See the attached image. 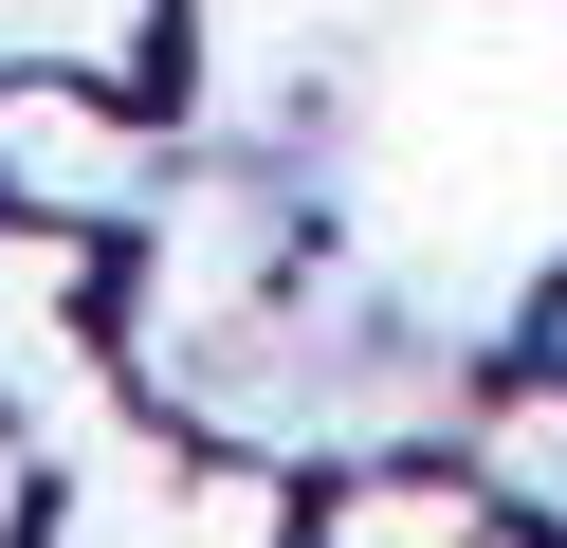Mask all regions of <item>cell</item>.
Returning a JSON list of instances; mask_svg holds the SVG:
<instances>
[{
    "label": "cell",
    "instance_id": "3",
    "mask_svg": "<svg viewBox=\"0 0 567 548\" xmlns=\"http://www.w3.org/2000/svg\"><path fill=\"white\" fill-rule=\"evenodd\" d=\"M293 548H530V511L494 494V457H330V494L293 511Z\"/></svg>",
    "mask_w": 567,
    "mask_h": 548
},
{
    "label": "cell",
    "instance_id": "5",
    "mask_svg": "<svg viewBox=\"0 0 567 548\" xmlns=\"http://www.w3.org/2000/svg\"><path fill=\"white\" fill-rule=\"evenodd\" d=\"M549 365H567V292H549Z\"/></svg>",
    "mask_w": 567,
    "mask_h": 548
},
{
    "label": "cell",
    "instance_id": "2",
    "mask_svg": "<svg viewBox=\"0 0 567 548\" xmlns=\"http://www.w3.org/2000/svg\"><path fill=\"white\" fill-rule=\"evenodd\" d=\"M0 201L55 238H147L165 219V128L111 110L92 73H0Z\"/></svg>",
    "mask_w": 567,
    "mask_h": 548
},
{
    "label": "cell",
    "instance_id": "6",
    "mask_svg": "<svg viewBox=\"0 0 567 548\" xmlns=\"http://www.w3.org/2000/svg\"><path fill=\"white\" fill-rule=\"evenodd\" d=\"M530 548H549V530H530Z\"/></svg>",
    "mask_w": 567,
    "mask_h": 548
},
{
    "label": "cell",
    "instance_id": "1",
    "mask_svg": "<svg viewBox=\"0 0 567 548\" xmlns=\"http://www.w3.org/2000/svg\"><path fill=\"white\" fill-rule=\"evenodd\" d=\"M293 457H238V438H128L92 421L74 494H55L38 548H293Z\"/></svg>",
    "mask_w": 567,
    "mask_h": 548
},
{
    "label": "cell",
    "instance_id": "4",
    "mask_svg": "<svg viewBox=\"0 0 567 548\" xmlns=\"http://www.w3.org/2000/svg\"><path fill=\"white\" fill-rule=\"evenodd\" d=\"M147 37H165V0H0V55L19 73H111Z\"/></svg>",
    "mask_w": 567,
    "mask_h": 548
}]
</instances>
